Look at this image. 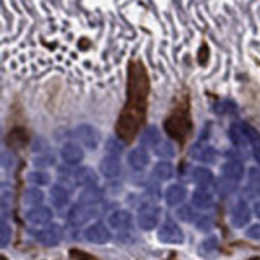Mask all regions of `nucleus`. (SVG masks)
I'll use <instances>...</instances> for the list:
<instances>
[{
    "mask_svg": "<svg viewBox=\"0 0 260 260\" xmlns=\"http://www.w3.org/2000/svg\"><path fill=\"white\" fill-rule=\"evenodd\" d=\"M101 213L99 205H83V203H77L70 208L68 212V220L71 225L75 228H80V225H85L87 222H90L92 219H98Z\"/></svg>",
    "mask_w": 260,
    "mask_h": 260,
    "instance_id": "1",
    "label": "nucleus"
},
{
    "mask_svg": "<svg viewBox=\"0 0 260 260\" xmlns=\"http://www.w3.org/2000/svg\"><path fill=\"white\" fill-rule=\"evenodd\" d=\"M73 137L77 139V142L83 148L94 151L98 149L99 142H101V134L95 127H92L89 123H80L77 125L73 130Z\"/></svg>",
    "mask_w": 260,
    "mask_h": 260,
    "instance_id": "2",
    "label": "nucleus"
},
{
    "mask_svg": "<svg viewBox=\"0 0 260 260\" xmlns=\"http://www.w3.org/2000/svg\"><path fill=\"white\" fill-rule=\"evenodd\" d=\"M161 210L154 203H144L137 212V224L142 231H153L160 224Z\"/></svg>",
    "mask_w": 260,
    "mask_h": 260,
    "instance_id": "3",
    "label": "nucleus"
},
{
    "mask_svg": "<svg viewBox=\"0 0 260 260\" xmlns=\"http://www.w3.org/2000/svg\"><path fill=\"white\" fill-rule=\"evenodd\" d=\"M158 240L167 245H180L184 241V233L174 219H165L158 229Z\"/></svg>",
    "mask_w": 260,
    "mask_h": 260,
    "instance_id": "4",
    "label": "nucleus"
},
{
    "mask_svg": "<svg viewBox=\"0 0 260 260\" xmlns=\"http://www.w3.org/2000/svg\"><path fill=\"white\" fill-rule=\"evenodd\" d=\"M83 238L89 243H94V245H106V243H110L113 240L111 228L104 224V222H94V224L85 228Z\"/></svg>",
    "mask_w": 260,
    "mask_h": 260,
    "instance_id": "5",
    "label": "nucleus"
},
{
    "mask_svg": "<svg viewBox=\"0 0 260 260\" xmlns=\"http://www.w3.org/2000/svg\"><path fill=\"white\" fill-rule=\"evenodd\" d=\"M24 217H26V222L30 225H35V228H47L54 219V213L49 207H45V205H39V207L30 208Z\"/></svg>",
    "mask_w": 260,
    "mask_h": 260,
    "instance_id": "6",
    "label": "nucleus"
},
{
    "mask_svg": "<svg viewBox=\"0 0 260 260\" xmlns=\"http://www.w3.org/2000/svg\"><path fill=\"white\" fill-rule=\"evenodd\" d=\"M35 240L42 246H57L62 240V231L59 225L50 224L47 228H40L35 234Z\"/></svg>",
    "mask_w": 260,
    "mask_h": 260,
    "instance_id": "7",
    "label": "nucleus"
},
{
    "mask_svg": "<svg viewBox=\"0 0 260 260\" xmlns=\"http://www.w3.org/2000/svg\"><path fill=\"white\" fill-rule=\"evenodd\" d=\"M83 156H85V153H83V146L78 144L77 141L66 142V144L61 148L62 161H64L66 165H70V167L80 165V163L83 161Z\"/></svg>",
    "mask_w": 260,
    "mask_h": 260,
    "instance_id": "8",
    "label": "nucleus"
},
{
    "mask_svg": "<svg viewBox=\"0 0 260 260\" xmlns=\"http://www.w3.org/2000/svg\"><path fill=\"white\" fill-rule=\"evenodd\" d=\"M251 220V210L245 201H238L231 208V224L236 229H243L245 225H248Z\"/></svg>",
    "mask_w": 260,
    "mask_h": 260,
    "instance_id": "9",
    "label": "nucleus"
},
{
    "mask_svg": "<svg viewBox=\"0 0 260 260\" xmlns=\"http://www.w3.org/2000/svg\"><path fill=\"white\" fill-rule=\"evenodd\" d=\"M71 180L75 186L80 187H89V186H98V174L90 169V167H78L71 172Z\"/></svg>",
    "mask_w": 260,
    "mask_h": 260,
    "instance_id": "10",
    "label": "nucleus"
},
{
    "mask_svg": "<svg viewBox=\"0 0 260 260\" xmlns=\"http://www.w3.org/2000/svg\"><path fill=\"white\" fill-rule=\"evenodd\" d=\"M132 224H134V217L127 210H115L108 217V225L115 231H121V233L128 231L132 228Z\"/></svg>",
    "mask_w": 260,
    "mask_h": 260,
    "instance_id": "11",
    "label": "nucleus"
},
{
    "mask_svg": "<svg viewBox=\"0 0 260 260\" xmlns=\"http://www.w3.org/2000/svg\"><path fill=\"white\" fill-rule=\"evenodd\" d=\"M127 163L134 172H142L149 165V153L144 148H134L127 154Z\"/></svg>",
    "mask_w": 260,
    "mask_h": 260,
    "instance_id": "12",
    "label": "nucleus"
},
{
    "mask_svg": "<svg viewBox=\"0 0 260 260\" xmlns=\"http://www.w3.org/2000/svg\"><path fill=\"white\" fill-rule=\"evenodd\" d=\"M192 207L198 208L201 212H207L213 207V192L208 187H198L192 192V200H191Z\"/></svg>",
    "mask_w": 260,
    "mask_h": 260,
    "instance_id": "13",
    "label": "nucleus"
},
{
    "mask_svg": "<svg viewBox=\"0 0 260 260\" xmlns=\"http://www.w3.org/2000/svg\"><path fill=\"white\" fill-rule=\"evenodd\" d=\"M220 175L241 182V179L245 177V165L240 160H229L220 167Z\"/></svg>",
    "mask_w": 260,
    "mask_h": 260,
    "instance_id": "14",
    "label": "nucleus"
},
{
    "mask_svg": "<svg viewBox=\"0 0 260 260\" xmlns=\"http://www.w3.org/2000/svg\"><path fill=\"white\" fill-rule=\"evenodd\" d=\"M101 174L104 175L106 179H118L121 174V161L120 158H110L104 156L103 161H101Z\"/></svg>",
    "mask_w": 260,
    "mask_h": 260,
    "instance_id": "15",
    "label": "nucleus"
},
{
    "mask_svg": "<svg viewBox=\"0 0 260 260\" xmlns=\"http://www.w3.org/2000/svg\"><path fill=\"white\" fill-rule=\"evenodd\" d=\"M103 200H104V191L99 186L82 187L80 196H78V203L83 205H99Z\"/></svg>",
    "mask_w": 260,
    "mask_h": 260,
    "instance_id": "16",
    "label": "nucleus"
},
{
    "mask_svg": "<svg viewBox=\"0 0 260 260\" xmlns=\"http://www.w3.org/2000/svg\"><path fill=\"white\" fill-rule=\"evenodd\" d=\"M186 196H187L186 187L180 186V184H170L165 191V201H167V205H170V207H177V205L184 203Z\"/></svg>",
    "mask_w": 260,
    "mask_h": 260,
    "instance_id": "17",
    "label": "nucleus"
},
{
    "mask_svg": "<svg viewBox=\"0 0 260 260\" xmlns=\"http://www.w3.org/2000/svg\"><path fill=\"white\" fill-rule=\"evenodd\" d=\"M49 196L56 208H62L70 203V191H68V187L62 186V184H54V186L50 187Z\"/></svg>",
    "mask_w": 260,
    "mask_h": 260,
    "instance_id": "18",
    "label": "nucleus"
},
{
    "mask_svg": "<svg viewBox=\"0 0 260 260\" xmlns=\"http://www.w3.org/2000/svg\"><path fill=\"white\" fill-rule=\"evenodd\" d=\"M191 179L198 187H208L215 182V177H213L212 170H208L207 167H201V165L196 167V169H192Z\"/></svg>",
    "mask_w": 260,
    "mask_h": 260,
    "instance_id": "19",
    "label": "nucleus"
},
{
    "mask_svg": "<svg viewBox=\"0 0 260 260\" xmlns=\"http://www.w3.org/2000/svg\"><path fill=\"white\" fill-rule=\"evenodd\" d=\"M215 192L220 196V198H228V196L233 194L234 191H238L240 187V182L238 180H233V179H228L224 175H220L219 179H215Z\"/></svg>",
    "mask_w": 260,
    "mask_h": 260,
    "instance_id": "20",
    "label": "nucleus"
},
{
    "mask_svg": "<svg viewBox=\"0 0 260 260\" xmlns=\"http://www.w3.org/2000/svg\"><path fill=\"white\" fill-rule=\"evenodd\" d=\"M228 136H229V141L233 142L234 148H243V149H245V148H248V146H251L248 137H246V134H245V130H243V127H241V123H233V125H231Z\"/></svg>",
    "mask_w": 260,
    "mask_h": 260,
    "instance_id": "21",
    "label": "nucleus"
},
{
    "mask_svg": "<svg viewBox=\"0 0 260 260\" xmlns=\"http://www.w3.org/2000/svg\"><path fill=\"white\" fill-rule=\"evenodd\" d=\"M174 165L169 160H161L153 167V177L158 182H165V180H170L174 177Z\"/></svg>",
    "mask_w": 260,
    "mask_h": 260,
    "instance_id": "22",
    "label": "nucleus"
},
{
    "mask_svg": "<svg viewBox=\"0 0 260 260\" xmlns=\"http://www.w3.org/2000/svg\"><path fill=\"white\" fill-rule=\"evenodd\" d=\"M142 148H156L158 144H160V132H158V128L154 127V125H149V127H146L142 130L141 137H139Z\"/></svg>",
    "mask_w": 260,
    "mask_h": 260,
    "instance_id": "23",
    "label": "nucleus"
},
{
    "mask_svg": "<svg viewBox=\"0 0 260 260\" xmlns=\"http://www.w3.org/2000/svg\"><path fill=\"white\" fill-rule=\"evenodd\" d=\"M44 200H45V194H44V191L40 189V187H37V186H31V187H28L26 191H24V194H23V203L26 205V207H39V205L44 203Z\"/></svg>",
    "mask_w": 260,
    "mask_h": 260,
    "instance_id": "24",
    "label": "nucleus"
},
{
    "mask_svg": "<svg viewBox=\"0 0 260 260\" xmlns=\"http://www.w3.org/2000/svg\"><path fill=\"white\" fill-rule=\"evenodd\" d=\"M125 144L121 142L118 137H108L106 144H104V156H110V158H120L123 154Z\"/></svg>",
    "mask_w": 260,
    "mask_h": 260,
    "instance_id": "25",
    "label": "nucleus"
},
{
    "mask_svg": "<svg viewBox=\"0 0 260 260\" xmlns=\"http://www.w3.org/2000/svg\"><path fill=\"white\" fill-rule=\"evenodd\" d=\"M192 156L201 163H213L219 158V151L212 146H201V149H192Z\"/></svg>",
    "mask_w": 260,
    "mask_h": 260,
    "instance_id": "26",
    "label": "nucleus"
},
{
    "mask_svg": "<svg viewBox=\"0 0 260 260\" xmlns=\"http://www.w3.org/2000/svg\"><path fill=\"white\" fill-rule=\"evenodd\" d=\"M200 253L203 255V257H215L217 253H219V238L217 236H210L207 238L203 243H201L200 246Z\"/></svg>",
    "mask_w": 260,
    "mask_h": 260,
    "instance_id": "27",
    "label": "nucleus"
},
{
    "mask_svg": "<svg viewBox=\"0 0 260 260\" xmlns=\"http://www.w3.org/2000/svg\"><path fill=\"white\" fill-rule=\"evenodd\" d=\"M154 154L158 158H163V160H169V158L175 156V146L172 142H160V144L154 148Z\"/></svg>",
    "mask_w": 260,
    "mask_h": 260,
    "instance_id": "28",
    "label": "nucleus"
},
{
    "mask_svg": "<svg viewBox=\"0 0 260 260\" xmlns=\"http://www.w3.org/2000/svg\"><path fill=\"white\" fill-rule=\"evenodd\" d=\"M28 182L33 184V186L40 187V186H47L50 182V175L47 172H42V170H35L28 174Z\"/></svg>",
    "mask_w": 260,
    "mask_h": 260,
    "instance_id": "29",
    "label": "nucleus"
},
{
    "mask_svg": "<svg viewBox=\"0 0 260 260\" xmlns=\"http://www.w3.org/2000/svg\"><path fill=\"white\" fill-rule=\"evenodd\" d=\"M177 219L182 220V222H189V224H192V222H196V213H194V207L192 205H182V207L177 208Z\"/></svg>",
    "mask_w": 260,
    "mask_h": 260,
    "instance_id": "30",
    "label": "nucleus"
},
{
    "mask_svg": "<svg viewBox=\"0 0 260 260\" xmlns=\"http://www.w3.org/2000/svg\"><path fill=\"white\" fill-rule=\"evenodd\" d=\"M236 103H233V101L229 99H222L219 103L213 106V111L217 113V115H231V113H236Z\"/></svg>",
    "mask_w": 260,
    "mask_h": 260,
    "instance_id": "31",
    "label": "nucleus"
},
{
    "mask_svg": "<svg viewBox=\"0 0 260 260\" xmlns=\"http://www.w3.org/2000/svg\"><path fill=\"white\" fill-rule=\"evenodd\" d=\"M241 127H243V130H245V134H246V137H248L250 144L253 146V148H255V146H260V134H258V130H255L248 123H241Z\"/></svg>",
    "mask_w": 260,
    "mask_h": 260,
    "instance_id": "32",
    "label": "nucleus"
},
{
    "mask_svg": "<svg viewBox=\"0 0 260 260\" xmlns=\"http://www.w3.org/2000/svg\"><path fill=\"white\" fill-rule=\"evenodd\" d=\"M11 225L6 220H2L0 224V246L2 248H7V245L11 243Z\"/></svg>",
    "mask_w": 260,
    "mask_h": 260,
    "instance_id": "33",
    "label": "nucleus"
},
{
    "mask_svg": "<svg viewBox=\"0 0 260 260\" xmlns=\"http://www.w3.org/2000/svg\"><path fill=\"white\" fill-rule=\"evenodd\" d=\"M35 165L40 167V169H45V167L54 165V154L49 153V151H45L44 154H39V156L35 158Z\"/></svg>",
    "mask_w": 260,
    "mask_h": 260,
    "instance_id": "34",
    "label": "nucleus"
},
{
    "mask_svg": "<svg viewBox=\"0 0 260 260\" xmlns=\"http://www.w3.org/2000/svg\"><path fill=\"white\" fill-rule=\"evenodd\" d=\"M194 224L200 231H210L213 225V220L210 215H201V217H198V220H196Z\"/></svg>",
    "mask_w": 260,
    "mask_h": 260,
    "instance_id": "35",
    "label": "nucleus"
},
{
    "mask_svg": "<svg viewBox=\"0 0 260 260\" xmlns=\"http://www.w3.org/2000/svg\"><path fill=\"white\" fill-rule=\"evenodd\" d=\"M246 238H250V240H257V241H260V224L250 225V228L246 229Z\"/></svg>",
    "mask_w": 260,
    "mask_h": 260,
    "instance_id": "36",
    "label": "nucleus"
},
{
    "mask_svg": "<svg viewBox=\"0 0 260 260\" xmlns=\"http://www.w3.org/2000/svg\"><path fill=\"white\" fill-rule=\"evenodd\" d=\"M250 179L253 184H257V187H260V170L258 169H251L250 170Z\"/></svg>",
    "mask_w": 260,
    "mask_h": 260,
    "instance_id": "37",
    "label": "nucleus"
},
{
    "mask_svg": "<svg viewBox=\"0 0 260 260\" xmlns=\"http://www.w3.org/2000/svg\"><path fill=\"white\" fill-rule=\"evenodd\" d=\"M253 158H255V161L260 165V146H255L253 148Z\"/></svg>",
    "mask_w": 260,
    "mask_h": 260,
    "instance_id": "38",
    "label": "nucleus"
},
{
    "mask_svg": "<svg viewBox=\"0 0 260 260\" xmlns=\"http://www.w3.org/2000/svg\"><path fill=\"white\" fill-rule=\"evenodd\" d=\"M253 213L260 219V200H258V201H255V205H253Z\"/></svg>",
    "mask_w": 260,
    "mask_h": 260,
    "instance_id": "39",
    "label": "nucleus"
},
{
    "mask_svg": "<svg viewBox=\"0 0 260 260\" xmlns=\"http://www.w3.org/2000/svg\"><path fill=\"white\" fill-rule=\"evenodd\" d=\"M258 192H260V187H258Z\"/></svg>",
    "mask_w": 260,
    "mask_h": 260,
    "instance_id": "40",
    "label": "nucleus"
}]
</instances>
